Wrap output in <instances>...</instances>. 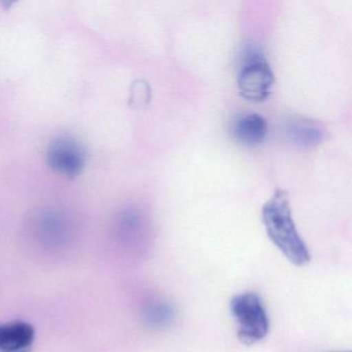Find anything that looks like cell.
<instances>
[{"label":"cell","instance_id":"8","mask_svg":"<svg viewBox=\"0 0 352 352\" xmlns=\"http://www.w3.org/2000/svg\"><path fill=\"white\" fill-rule=\"evenodd\" d=\"M151 98V89L147 82L138 81L131 92V100L137 106H145Z\"/></svg>","mask_w":352,"mask_h":352},{"label":"cell","instance_id":"5","mask_svg":"<svg viewBox=\"0 0 352 352\" xmlns=\"http://www.w3.org/2000/svg\"><path fill=\"white\" fill-rule=\"evenodd\" d=\"M36 339V331L24 321L0 324V352H30Z\"/></svg>","mask_w":352,"mask_h":352},{"label":"cell","instance_id":"1","mask_svg":"<svg viewBox=\"0 0 352 352\" xmlns=\"http://www.w3.org/2000/svg\"><path fill=\"white\" fill-rule=\"evenodd\" d=\"M261 219L267 236L294 265L304 267L311 261L310 251L296 230L288 193L277 189L263 205Z\"/></svg>","mask_w":352,"mask_h":352},{"label":"cell","instance_id":"6","mask_svg":"<svg viewBox=\"0 0 352 352\" xmlns=\"http://www.w3.org/2000/svg\"><path fill=\"white\" fill-rule=\"evenodd\" d=\"M267 133V123L261 115L251 113L240 117L234 123L232 135L243 145L261 143Z\"/></svg>","mask_w":352,"mask_h":352},{"label":"cell","instance_id":"7","mask_svg":"<svg viewBox=\"0 0 352 352\" xmlns=\"http://www.w3.org/2000/svg\"><path fill=\"white\" fill-rule=\"evenodd\" d=\"M289 135L292 142L300 147L311 148L322 141L323 131L310 119H300L290 125Z\"/></svg>","mask_w":352,"mask_h":352},{"label":"cell","instance_id":"3","mask_svg":"<svg viewBox=\"0 0 352 352\" xmlns=\"http://www.w3.org/2000/svg\"><path fill=\"white\" fill-rule=\"evenodd\" d=\"M275 82L270 63L258 54L249 57L238 77L241 96L250 102H261L267 100Z\"/></svg>","mask_w":352,"mask_h":352},{"label":"cell","instance_id":"2","mask_svg":"<svg viewBox=\"0 0 352 352\" xmlns=\"http://www.w3.org/2000/svg\"><path fill=\"white\" fill-rule=\"evenodd\" d=\"M230 313L238 323V338L245 345L258 343L267 337L270 319L263 300L254 292H244L230 300Z\"/></svg>","mask_w":352,"mask_h":352},{"label":"cell","instance_id":"4","mask_svg":"<svg viewBox=\"0 0 352 352\" xmlns=\"http://www.w3.org/2000/svg\"><path fill=\"white\" fill-rule=\"evenodd\" d=\"M48 162L57 172L69 177L76 176L85 164L83 147L71 138H60L49 148Z\"/></svg>","mask_w":352,"mask_h":352}]
</instances>
